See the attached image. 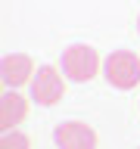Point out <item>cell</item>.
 I'll return each instance as SVG.
<instances>
[{
  "instance_id": "obj_8",
  "label": "cell",
  "mask_w": 140,
  "mask_h": 149,
  "mask_svg": "<svg viewBox=\"0 0 140 149\" xmlns=\"http://www.w3.org/2000/svg\"><path fill=\"white\" fill-rule=\"evenodd\" d=\"M137 25H140V22H137Z\"/></svg>"
},
{
  "instance_id": "obj_4",
  "label": "cell",
  "mask_w": 140,
  "mask_h": 149,
  "mask_svg": "<svg viewBox=\"0 0 140 149\" xmlns=\"http://www.w3.org/2000/svg\"><path fill=\"white\" fill-rule=\"evenodd\" d=\"M53 140L59 149H97V130L84 121H62L56 124Z\"/></svg>"
},
{
  "instance_id": "obj_6",
  "label": "cell",
  "mask_w": 140,
  "mask_h": 149,
  "mask_svg": "<svg viewBox=\"0 0 140 149\" xmlns=\"http://www.w3.org/2000/svg\"><path fill=\"white\" fill-rule=\"evenodd\" d=\"M28 115V100L16 90H6L0 96V124L3 130H13L16 124H22V118Z\"/></svg>"
},
{
  "instance_id": "obj_7",
  "label": "cell",
  "mask_w": 140,
  "mask_h": 149,
  "mask_svg": "<svg viewBox=\"0 0 140 149\" xmlns=\"http://www.w3.org/2000/svg\"><path fill=\"white\" fill-rule=\"evenodd\" d=\"M0 149H31V140H28L22 130H3Z\"/></svg>"
},
{
  "instance_id": "obj_3",
  "label": "cell",
  "mask_w": 140,
  "mask_h": 149,
  "mask_svg": "<svg viewBox=\"0 0 140 149\" xmlns=\"http://www.w3.org/2000/svg\"><path fill=\"white\" fill-rule=\"evenodd\" d=\"M65 96V81L53 65H41L31 78V100H37V106H56Z\"/></svg>"
},
{
  "instance_id": "obj_5",
  "label": "cell",
  "mask_w": 140,
  "mask_h": 149,
  "mask_svg": "<svg viewBox=\"0 0 140 149\" xmlns=\"http://www.w3.org/2000/svg\"><path fill=\"white\" fill-rule=\"evenodd\" d=\"M31 74H34V62H31V56L25 53H9L3 56V62H0V78L6 87H22L25 81H31Z\"/></svg>"
},
{
  "instance_id": "obj_2",
  "label": "cell",
  "mask_w": 140,
  "mask_h": 149,
  "mask_svg": "<svg viewBox=\"0 0 140 149\" xmlns=\"http://www.w3.org/2000/svg\"><path fill=\"white\" fill-rule=\"evenodd\" d=\"M62 72L69 81H78V84L90 81L100 72V53L90 44H72L62 53Z\"/></svg>"
},
{
  "instance_id": "obj_1",
  "label": "cell",
  "mask_w": 140,
  "mask_h": 149,
  "mask_svg": "<svg viewBox=\"0 0 140 149\" xmlns=\"http://www.w3.org/2000/svg\"><path fill=\"white\" fill-rule=\"evenodd\" d=\"M103 74L112 87L118 90H131L140 84V56L131 53V50H115V53L106 56L103 62Z\"/></svg>"
}]
</instances>
